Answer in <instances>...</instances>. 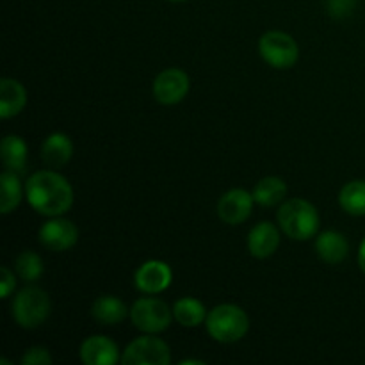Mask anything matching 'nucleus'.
Returning a JSON list of instances; mask_svg holds the SVG:
<instances>
[{"label":"nucleus","mask_w":365,"mask_h":365,"mask_svg":"<svg viewBox=\"0 0 365 365\" xmlns=\"http://www.w3.org/2000/svg\"><path fill=\"white\" fill-rule=\"evenodd\" d=\"M77 239V227L71 221L61 220V217L46 221L39 228V242L52 252H64V250L71 248Z\"/></svg>","instance_id":"1a4fd4ad"},{"label":"nucleus","mask_w":365,"mask_h":365,"mask_svg":"<svg viewBox=\"0 0 365 365\" xmlns=\"http://www.w3.org/2000/svg\"><path fill=\"white\" fill-rule=\"evenodd\" d=\"M259 50L262 59L278 70H287L296 64L299 57L298 43L289 34L280 31H271L260 38Z\"/></svg>","instance_id":"39448f33"},{"label":"nucleus","mask_w":365,"mask_h":365,"mask_svg":"<svg viewBox=\"0 0 365 365\" xmlns=\"http://www.w3.org/2000/svg\"><path fill=\"white\" fill-rule=\"evenodd\" d=\"M52 364V356L45 348H31L25 351L21 365H50Z\"/></svg>","instance_id":"b1692460"},{"label":"nucleus","mask_w":365,"mask_h":365,"mask_svg":"<svg viewBox=\"0 0 365 365\" xmlns=\"http://www.w3.org/2000/svg\"><path fill=\"white\" fill-rule=\"evenodd\" d=\"M50 314V298L39 287L21 289L13 299V317L21 328H38Z\"/></svg>","instance_id":"20e7f679"},{"label":"nucleus","mask_w":365,"mask_h":365,"mask_svg":"<svg viewBox=\"0 0 365 365\" xmlns=\"http://www.w3.org/2000/svg\"><path fill=\"white\" fill-rule=\"evenodd\" d=\"M205 324L210 337L217 342H225V344L241 341L250 328V321L245 310L239 309L237 305H230V303H225V305L210 310L207 314Z\"/></svg>","instance_id":"7ed1b4c3"},{"label":"nucleus","mask_w":365,"mask_h":365,"mask_svg":"<svg viewBox=\"0 0 365 365\" xmlns=\"http://www.w3.org/2000/svg\"><path fill=\"white\" fill-rule=\"evenodd\" d=\"M277 217L284 234L294 241H307L319 230V214L307 200H289L280 207Z\"/></svg>","instance_id":"f03ea898"},{"label":"nucleus","mask_w":365,"mask_h":365,"mask_svg":"<svg viewBox=\"0 0 365 365\" xmlns=\"http://www.w3.org/2000/svg\"><path fill=\"white\" fill-rule=\"evenodd\" d=\"M359 264H360V269L365 273V237H364L362 245H360V250H359Z\"/></svg>","instance_id":"a878e982"},{"label":"nucleus","mask_w":365,"mask_h":365,"mask_svg":"<svg viewBox=\"0 0 365 365\" xmlns=\"http://www.w3.org/2000/svg\"><path fill=\"white\" fill-rule=\"evenodd\" d=\"M81 360L88 365H114L121 359L116 342L103 335H93L82 342Z\"/></svg>","instance_id":"f8f14e48"},{"label":"nucleus","mask_w":365,"mask_h":365,"mask_svg":"<svg viewBox=\"0 0 365 365\" xmlns=\"http://www.w3.org/2000/svg\"><path fill=\"white\" fill-rule=\"evenodd\" d=\"M71 155H73V143L66 134L53 132L43 141L41 159L46 166L59 170V168L66 166Z\"/></svg>","instance_id":"4468645a"},{"label":"nucleus","mask_w":365,"mask_h":365,"mask_svg":"<svg viewBox=\"0 0 365 365\" xmlns=\"http://www.w3.org/2000/svg\"><path fill=\"white\" fill-rule=\"evenodd\" d=\"M280 245V234L278 228L269 221L255 225L248 235V248L255 259H267L277 252Z\"/></svg>","instance_id":"ddd939ff"},{"label":"nucleus","mask_w":365,"mask_h":365,"mask_svg":"<svg viewBox=\"0 0 365 365\" xmlns=\"http://www.w3.org/2000/svg\"><path fill=\"white\" fill-rule=\"evenodd\" d=\"M95 321L102 324H120L128 316V309L121 299L114 298V296H102L93 303L91 309Z\"/></svg>","instance_id":"f3484780"},{"label":"nucleus","mask_w":365,"mask_h":365,"mask_svg":"<svg viewBox=\"0 0 365 365\" xmlns=\"http://www.w3.org/2000/svg\"><path fill=\"white\" fill-rule=\"evenodd\" d=\"M253 195L245 189H232L221 196L217 203V214L228 225H241L250 217L253 209Z\"/></svg>","instance_id":"9d476101"},{"label":"nucleus","mask_w":365,"mask_h":365,"mask_svg":"<svg viewBox=\"0 0 365 365\" xmlns=\"http://www.w3.org/2000/svg\"><path fill=\"white\" fill-rule=\"evenodd\" d=\"M339 203L351 216H365V180H353L339 192Z\"/></svg>","instance_id":"412c9836"},{"label":"nucleus","mask_w":365,"mask_h":365,"mask_svg":"<svg viewBox=\"0 0 365 365\" xmlns=\"http://www.w3.org/2000/svg\"><path fill=\"white\" fill-rule=\"evenodd\" d=\"M25 195L36 212L57 217L73 205V189L63 175L56 171H38L25 185Z\"/></svg>","instance_id":"f257e3e1"},{"label":"nucleus","mask_w":365,"mask_h":365,"mask_svg":"<svg viewBox=\"0 0 365 365\" xmlns=\"http://www.w3.org/2000/svg\"><path fill=\"white\" fill-rule=\"evenodd\" d=\"M173 312L164 302L157 298H141L132 305L130 319L138 330L145 334H159L171 323Z\"/></svg>","instance_id":"423d86ee"},{"label":"nucleus","mask_w":365,"mask_h":365,"mask_svg":"<svg viewBox=\"0 0 365 365\" xmlns=\"http://www.w3.org/2000/svg\"><path fill=\"white\" fill-rule=\"evenodd\" d=\"M173 317L182 327L195 328L207 319L205 307L196 298H182L173 305Z\"/></svg>","instance_id":"aec40b11"},{"label":"nucleus","mask_w":365,"mask_h":365,"mask_svg":"<svg viewBox=\"0 0 365 365\" xmlns=\"http://www.w3.org/2000/svg\"><path fill=\"white\" fill-rule=\"evenodd\" d=\"M171 2H185V0H171Z\"/></svg>","instance_id":"cd10ccee"},{"label":"nucleus","mask_w":365,"mask_h":365,"mask_svg":"<svg viewBox=\"0 0 365 365\" xmlns=\"http://www.w3.org/2000/svg\"><path fill=\"white\" fill-rule=\"evenodd\" d=\"M171 360L170 348L159 337H139L125 348L121 364L123 365H168Z\"/></svg>","instance_id":"0eeeda50"},{"label":"nucleus","mask_w":365,"mask_h":365,"mask_svg":"<svg viewBox=\"0 0 365 365\" xmlns=\"http://www.w3.org/2000/svg\"><path fill=\"white\" fill-rule=\"evenodd\" d=\"M27 103V93L25 88L14 78H2L0 82V116L4 120L13 118L21 113Z\"/></svg>","instance_id":"2eb2a0df"},{"label":"nucleus","mask_w":365,"mask_h":365,"mask_svg":"<svg viewBox=\"0 0 365 365\" xmlns=\"http://www.w3.org/2000/svg\"><path fill=\"white\" fill-rule=\"evenodd\" d=\"M0 274H2V278H0V284H2V294H0V298H9L11 292L14 291V273L9 269V267L4 266L2 269H0Z\"/></svg>","instance_id":"393cba45"},{"label":"nucleus","mask_w":365,"mask_h":365,"mask_svg":"<svg viewBox=\"0 0 365 365\" xmlns=\"http://www.w3.org/2000/svg\"><path fill=\"white\" fill-rule=\"evenodd\" d=\"M189 364H196V365H203L205 362L203 360H182L180 365H189Z\"/></svg>","instance_id":"bb28decb"},{"label":"nucleus","mask_w":365,"mask_h":365,"mask_svg":"<svg viewBox=\"0 0 365 365\" xmlns=\"http://www.w3.org/2000/svg\"><path fill=\"white\" fill-rule=\"evenodd\" d=\"M253 198L262 207H274L287 195V185L278 177H266L253 187Z\"/></svg>","instance_id":"a211bd4d"},{"label":"nucleus","mask_w":365,"mask_h":365,"mask_svg":"<svg viewBox=\"0 0 365 365\" xmlns=\"http://www.w3.org/2000/svg\"><path fill=\"white\" fill-rule=\"evenodd\" d=\"M0 185H2V195H0V212L9 214L20 205L21 202V185L16 173L13 171H4L0 175Z\"/></svg>","instance_id":"4be33fe9"},{"label":"nucleus","mask_w":365,"mask_h":365,"mask_svg":"<svg viewBox=\"0 0 365 365\" xmlns=\"http://www.w3.org/2000/svg\"><path fill=\"white\" fill-rule=\"evenodd\" d=\"M2 160L13 173H24L27 163V145L18 135H6L2 141Z\"/></svg>","instance_id":"6ab92c4d"},{"label":"nucleus","mask_w":365,"mask_h":365,"mask_svg":"<svg viewBox=\"0 0 365 365\" xmlns=\"http://www.w3.org/2000/svg\"><path fill=\"white\" fill-rule=\"evenodd\" d=\"M316 252L327 264H339L348 257L349 245L344 235L328 230L316 239Z\"/></svg>","instance_id":"dca6fc26"},{"label":"nucleus","mask_w":365,"mask_h":365,"mask_svg":"<svg viewBox=\"0 0 365 365\" xmlns=\"http://www.w3.org/2000/svg\"><path fill=\"white\" fill-rule=\"evenodd\" d=\"M189 91V77L178 68H170L159 73L153 81V96L164 106H173L185 98Z\"/></svg>","instance_id":"6e6552de"},{"label":"nucleus","mask_w":365,"mask_h":365,"mask_svg":"<svg viewBox=\"0 0 365 365\" xmlns=\"http://www.w3.org/2000/svg\"><path fill=\"white\" fill-rule=\"evenodd\" d=\"M135 287L146 294H157L170 287L173 280L170 266L160 260H148L135 271Z\"/></svg>","instance_id":"9b49d317"},{"label":"nucleus","mask_w":365,"mask_h":365,"mask_svg":"<svg viewBox=\"0 0 365 365\" xmlns=\"http://www.w3.org/2000/svg\"><path fill=\"white\" fill-rule=\"evenodd\" d=\"M14 267H16V273L20 274V278H24L25 282L38 280L43 274V269H45L43 267V260L34 252H21L18 255Z\"/></svg>","instance_id":"5701e85b"}]
</instances>
